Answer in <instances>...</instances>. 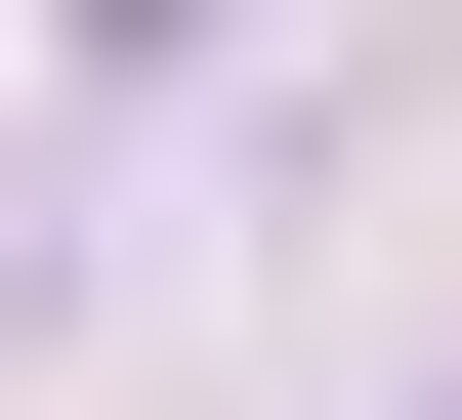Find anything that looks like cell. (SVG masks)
Here are the masks:
<instances>
[{"label": "cell", "mask_w": 462, "mask_h": 420, "mask_svg": "<svg viewBox=\"0 0 462 420\" xmlns=\"http://www.w3.org/2000/svg\"><path fill=\"white\" fill-rule=\"evenodd\" d=\"M126 42H169V0H126Z\"/></svg>", "instance_id": "obj_1"}]
</instances>
